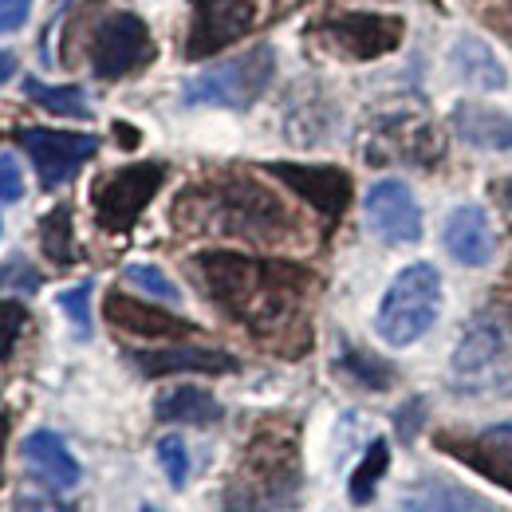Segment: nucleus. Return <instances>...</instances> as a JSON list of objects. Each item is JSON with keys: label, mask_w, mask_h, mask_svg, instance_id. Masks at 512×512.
<instances>
[{"label": "nucleus", "mask_w": 512, "mask_h": 512, "mask_svg": "<svg viewBox=\"0 0 512 512\" xmlns=\"http://www.w3.org/2000/svg\"><path fill=\"white\" fill-rule=\"evenodd\" d=\"M205 296L241 327H249L260 343L284 339L304 323V300L312 288V272L288 260H256L245 253L213 249L190 260Z\"/></svg>", "instance_id": "f257e3e1"}, {"label": "nucleus", "mask_w": 512, "mask_h": 512, "mask_svg": "<svg viewBox=\"0 0 512 512\" xmlns=\"http://www.w3.org/2000/svg\"><path fill=\"white\" fill-rule=\"evenodd\" d=\"M174 221L190 233H217L253 245H276L296 233V217L272 190L253 178L197 182L178 197Z\"/></svg>", "instance_id": "f03ea898"}, {"label": "nucleus", "mask_w": 512, "mask_h": 512, "mask_svg": "<svg viewBox=\"0 0 512 512\" xmlns=\"http://www.w3.org/2000/svg\"><path fill=\"white\" fill-rule=\"evenodd\" d=\"M296 493H300V449H296V438L276 430V426L256 430L249 449H245L241 477L225 493V509L292 512L296 509Z\"/></svg>", "instance_id": "7ed1b4c3"}, {"label": "nucleus", "mask_w": 512, "mask_h": 512, "mask_svg": "<svg viewBox=\"0 0 512 512\" xmlns=\"http://www.w3.org/2000/svg\"><path fill=\"white\" fill-rule=\"evenodd\" d=\"M438 316H442V272L430 260H414L383 292L375 331L390 347H410L438 323Z\"/></svg>", "instance_id": "20e7f679"}, {"label": "nucleus", "mask_w": 512, "mask_h": 512, "mask_svg": "<svg viewBox=\"0 0 512 512\" xmlns=\"http://www.w3.org/2000/svg\"><path fill=\"white\" fill-rule=\"evenodd\" d=\"M276 75V52L268 44H256L249 52L221 60V64L197 71L182 87L186 107H225V111H249L268 91Z\"/></svg>", "instance_id": "39448f33"}, {"label": "nucleus", "mask_w": 512, "mask_h": 512, "mask_svg": "<svg viewBox=\"0 0 512 512\" xmlns=\"http://www.w3.org/2000/svg\"><path fill=\"white\" fill-rule=\"evenodd\" d=\"M166 170L158 162H138V166H123L107 178L95 182V221L107 233H127L134 221L142 217V209L154 201V193L162 190Z\"/></svg>", "instance_id": "423d86ee"}, {"label": "nucleus", "mask_w": 512, "mask_h": 512, "mask_svg": "<svg viewBox=\"0 0 512 512\" xmlns=\"http://www.w3.org/2000/svg\"><path fill=\"white\" fill-rule=\"evenodd\" d=\"M154 56V40L142 16L134 12H111L95 24V32L87 36V60L95 79H123L134 67H142Z\"/></svg>", "instance_id": "0eeeda50"}, {"label": "nucleus", "mask_w": 512, "mask_h": 512, "mask_svg": "<svg viewBox=\"0 0 512 512\" xmlns=\"http://www.w3.org/2000/svg\"><path fill=\"white\" fill-rule=\"evenodd\" d=\"M16 142L24 146V154L32 158L40 186L44 190H60L67 186L83 162H91L99 154V138L95 134H75V130H52V127H20Z\"/></svg>", "instance_id": "6e6552de"}, {"label": "nucleus", "mask_w": 512, "mask_h": 512, "mask_svg": "<svg viewBox=\"0 0 512 512\" xmlns=\"http://www.w3.org/2000/svg\"><path fill=\"white\" fill-rule=\"evenodd\" d=\"M363 217H367V229L383 245H418L422 241V209H418L410 186L398 178H383L367 190Z\"/></svg>", "instance_id": "1a4fd4ad"}, {"label": "nucleus", "mask_w": 512, "mask_h": 512, "mask_svg": "<svg viewBox=\"0 0 512 512\" xmlns=\"http://www.w3.org/2000/svg\"><path fill=\"white\" fill-rule=\"evenodd\" d=\"M260 20L256 0H193V28H190V60H201L209 52H221L249 36Z\"/></svg>", "instance_id": "9d476101"}, {"label": "nucleus", "mask_w": 512, "mask_h": 512, "mask_svg": "<svg viewBox=\"0 0 512 512\" xmlns=\"http://www.w3.org/2000/svg\"><path fill=\"white\" fill-rule=\"evenodd\" d=\"M323 36L335 44L339 56L351 60H379L386 52H394L406 36L402 16L390 12H347L323 24Z\"/></svg>", "instance_id": "9b49d317"}, {"label": "nucleus", "mask_w": 512, "mask_h": 512, "mask_svg": "<svg viewBox=\"0 0 512 512\" xmlns=\"http://www.w3.org/2000/svg\"><path fill=\"white\" fill-rule=\"evenodd\" d=\"M272 178H280L288 190H296L316 213L323 217H343L351 205V174L339 166H300V162H268L264 166Z\"/></svg>", "instance_id": "f8f14e48"}, {"label": "nucleus", "mask_w": 512, "mask_h": 512, "mask_svg": "<svg viewBox=\"0 0 512 512\" xmlns=\"http://www.w3.org/2000/svg\"><path fill=\"white\" fill-rule=\"evenodd\" d=\"M130 363L146 375V379H166V375H233L237 359L229 351H213V347H193V343H170V347H142L130 351Z\"/></svg>", "instance_id": "ddd939ff"}, {"label": "nucleus", "mask_w": 512, "mask_h": 512, "mask_svg": "<svg viewBox=\"0 0 512 512\" xmlns=\"http://www.w3.org/2000/svg\"><path fill=\"white\" fill-rule=\"evenodd\" d=\"M442 245L446 253L465 264V268H485L497 253V233L493 221L481 205H457L449 209L446 225H442Z\"/></svg>", "instance_id": "4468645a"}, {"label": "nucleus", "mask_w": 512, "mask_h": 512, "mask_svg": "<svg viewBox=\"0 0 512 512\" xmlns=\"http://www.w3.org/2000/svg\"><path fill=\"white\" fill-rule=\"evenodd\" d=\"M505 331L493 320H473L453 351V379L465 386H485L493 367L505 363Z\"/></svg>", "instance_id": "2eb2a0df"}, {"label": "nucleus", "mask_w": 512, "mask_h": 512, "mask_svg": "<svg viewBox=\"0 0 512 512\" xmlns=\"http://www.w3.org/2000/svg\"><path fill=\"white\" fill-rule=\"evenodd\" d=\"M107 320H111V327L138 335V339H182V335L197 331L190 320H182L174 312H162V308H150V304L123 296V292L107 296Z\"/></svg>", "instance_id": "dca6fc26"}, {"label": "nucleus", "mask_w": 512, "mask_h": 512, "mask_svg": "<svg viewBox=\"0 0 512 512\" xmlns=\"http://www.w3.org/2000/svg\"><path fill=\"white\" fill-rule=\"evenodd\" d=\"M20 457H24V465L32 469V477H40L44 485H52V489H75L79 485V477H83V469H79V461L71 457V449L60 434H52V430H36V434H28L24 438V446H20Z\"/></svg>", "instance_id": "f3484780"}, {"label": "nucleus", "mask_w": 512, "mask_h": 512, "mask_svg": "<svg viewBox=\"0 0 512 512\" xmlns=\"http://www.w3.org/2000/svg\"><path fill=\"white\" fill-rule=\"evenodd\" d=\"M449 119L457 138L477 150H497V154L512 150V115L505 111H493L485 103H457Z\"/></svg>", "instance_id": "a211bd4d"}, {"label": "nucleus", "mask_w": 512, "mask_h": 512, "mask_svg": "<svg viewBox=\"0 0 512 512\" xmlns=\"http://www.w3.org/2000/svg\"><path fill=\"white\" fill-rule=\"evenodd\" d=\"M449 64L461 75V83L477 87V91H509V71L493 56V48L477 36H461L449 52Z\"/></svg>", "instance_id": "6ab92c4d"}, {"label": "nucleus", "mask_w": 512, "mask_h": 512, "mask_svg": "<svg viewBox=\"0 0 512 512\" xmlns=\"http://www.w3.org/2000/svg\"><path fill=\"white\" fill-rule=\"evenodd\" d=\"M225 410L221 402L201 390V386H170L154 398V418L158 422H178V426H209L217 422Z\"/></svg>", "instance_id": "aec40b11"}, {"label": "nucleus", "mask_w": 512, "mask_h": 512, "mask_svg": "<svg viewBox=\"0 0 512 512\" xmlns=\"http://www.w3.org/2000/svg\"><path fill=\"white\" fill-rule=\"evenodd\" d=\"M438 446L446 449V453H453L457 461H465L469 469H477L481 477H489V481H497V485H505L512 493V449L497 446L493 438H477V442H449V438H442Z\"/></svg>", "instance_id": "412c9836"}, {"label": "nucleus", "mask_w": 512, "mask_h": 512, "mask_svg": "<svg viewBox=\"0 0 512 512\" xmlns=\"http://www.w3.org/2000/svg\"><path fill=\"white\" fill-rule=\"evenodd\" d=\"M24 95H28L36 107H44V111H52V115H64V119H87V115H91V103H87L83 87H75V83H67V87H48V83H40V79H24Z\"/></svg>", "instance_id": "4be33fe9"}, {"label": "nucleus", "mask_w": 512, "mask_h": 512, "mask_svg": "<svg viewBox=\"0 0 512 512\" xmlns=\"http://www.w3.org/2000/svg\"><path fill=\"white\" fill-rule=\"evenodd\" d=\"M386 469H390V446H386V438H375L367 453H363V461H359V469L351 473V505H367L371 497H375V489H379V481L386 477Z\"/></svg>", "instance_id": "5701e85b"}, {"label": "nucleus", "mask_w": 512, "mask_h": 512, "mask_svg": "<svg viewBox=\"0 0 512 512\" xmlns=\"http://www.w3.org/2000/svg\"><path fill=\"white\" fill-rule=\"evenodd\" d=\"M40 245L48 260L56 264H71L75 260V229H71V205H56L52 213H44L40 221Z\"/></svg>", "instance_id": "b1692460"}, {"label": "nucleus", "mask_w": 512, "mask_h": 512, "mask_svg": "<svg viewBox=\"0 0 512 512\" xmlns=\"http://www.w3.org/2000/svg\"><path fill=\"white\" fill-rule=\"evenodd\" d=\"M335 367H339L343 375H351L359 386H371V390H386V386L394 383V371L386 367L383 359L367 355V351H343Z\"/></svg>", "instance_id": "393cba45"}, {"label": "nucleus", "mask_w": 512, "mask_h": 512, "mask_svg": "<svg viewBox=\"0 0 512 512\" xmlns=\"http://www.w3.org/2000/svg\"><path fill=\"white\" fill-rule=\"evenodd\" d=\"M123 276H127L138 292H146V296H154V300H166V304H178V300H182L178 284H174L158 264H127Z\"/></svg>", "instance_id": "a878e982"}, {"label": "nucleus", "mask_w": 512, "mask_h": 512, "mask_svg": "<svg viewBox=\"0 0 512 512\" xmlns=\"http://www.w3.org/2000/svg\"><path fill=\"white\" fill-rule=\"evenodd\" d=\"M91 292H95L91 280H79L75 288L60 292V308H64V316L71 320L79 339H91Z\"/></svg>", "instance_id": "bb28decb"}, {"label": "nucleus", "mask_w": 512, "mask_h": 512, "mask_svg": "<svg viewBox=\"0 0 512 512\" xmlns=\"http://www.w3.org/2000/svg\"><path fill=\"white\" fill-rule=\"evenodd\" d=\"M158 465H162V473H166V481L174 489H186V481H190V449L178 434H166L158 442Z\"/></svg>", "instance_id": "cd10ccee"}, {"label": "nucleus", "mask_w": 512, "mask_h": 512, "mask_svg": "<svg viewBox=\"0 0 512 512\" xmlns=\"http://www.w3.org/2000/svg\"><path fill=\"white\" fill-rule=\"evenodd\" d=\"M24 327H28V308L20 300H0V363L16 351V339Z\"/></svg>", "instance_id": "c85d7f7f"}, {"label": "nucleus", "mask_w": 512, "mask_h": 512, "mask_svg": "<svg viewBox=\"0 0 512 512\" xmlns=\"http://www.w3.org/2000/svg\"><path fill=\"white\" fill-rule=\"evenodd\" d=\"M402 505H406V512H469L449 489H438V485H426V489L410 493Z\"/></svg>", "instance_id": "c756f323"}, {"label": "nucleus", "mask_w": 512, "mask_h": 512, "mask_svg": "<svg viewBox=\"0 0 512 512\" xmlns=\"http://www.w3.org/2000/svg\"><path fill=\"white\" fill-rule=\"evenodd\" d=\"M0 288H12V292H36L40 288V272L24 260V256H12L0 264Z\"/></svg>", "instance_id": "7c9ffc66"}, {"label": "nucleus", "mask_w": 512, "mask_h": 512, "mask_svg": "<svg viewBox=\"0 0 512 512\" xmlns=\"http://www.w3.org/2000/svg\"><path fill=\"white\" fill-rule=\"evenodd\" d=\"M24 197V174L12 154H0V201H20Z\"/></svg>", "instance_id": "2f4dec72"}, {"label": "nucleus", "mask_w": 512, "mask_h": 512, "mask_svg": "<svg viewBox=\"0 0 512 512\" xmlns=\"http://www.w3.org/2000/svg\"><path fill=\"white\" fill-rule=\"evenodd\" d=\"M28 16H32V0H0V36L20 32Z\"/></svg>", "instance_id": "473e14b6"}, {"label": "nucleus", "mask_w": 512, "mask_h": 512, "mask_svg": "<svg viewBox=\"0 0 512 512\" xmlns=\"http://www.w3.org/2000/svg\"><path fill=\"white\" fill-rule=\"evenodd\" d=\"M422 418H426V402H422V398H410V402L394 414V422H398V438H402V442H414Z\"/></svg>", "instance_id": "72a5a7b5"}, {"label": "nucleus", "mask_w": 512, "mask_h": 512, "mask_svg": "<svg viewBox=\"0 0 512 512\" xmlns=\"http://www.w3.org/2000/svg\"><path fill=\"white\" fill-rule=\"evenodd\" d=\"M485 438H493L497 446L512 449V422H497V426H489V430H485Z\"/></svg>", "instance_id": "f704fd0d"}, {"label": "nucleus", "mask_w": 512, "mask_h": 512, "mask_svg": "<svg viewBox=\"0 0 512 512\" xmlns=\"http://www.w3.org/2000/svg\"><path fill=\"white\" fill-rule=\"evenodd\" d=\"M12 71H16V56L12 52H0V83H8Z\"/></svg>", "instance_id": "c9c22d12"}, {"label": "nucleus", "mask_w": 512, "mask_h": 512, "mask_svg": "<svg viewBox=\"0 0 512 512\" xmlns=\"http://www.w3.org/2000/svg\"><path fill=\"white\" fill-rule=\"evenodd\" d=\"M497 193H501V201L512 209V182H501V186H497Z\"/></svg>", "instance_id": "e433bc0d"}, {"label": "nucleus", "mask_w": 512, "mask_h": 512, "mask_svg": "<svg viewBox=\"0 0 512 512\" xmlns=\"http://www.w3.org/2000/svg\"><path fill=\"white\" fill-rule=\"evenodd\" d=\"M138 512H158V509H154V505H142V509H138Z\"/></svg>", "instance_id": "4c0bfd02"}]
</instances>
